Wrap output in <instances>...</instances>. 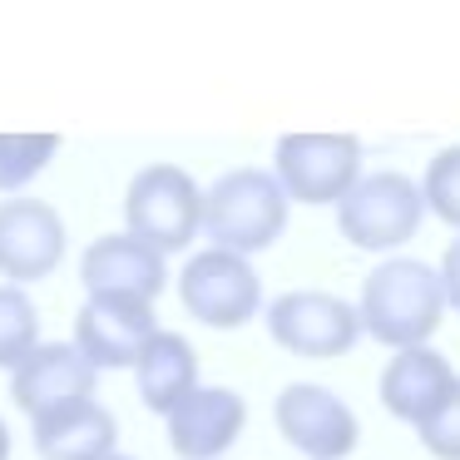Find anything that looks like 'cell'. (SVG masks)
<instances>
[{"label": "cell", "instance_id": "1", "mask_svg": "<svg viewBox=\"0 0 460 460\" xmlns=\"http://www.w3.org/2000/svg\"><path fill=\"white\" fill-rule=\"evenodd\" d=\"M361 332L381 341V347H426V337L440 327L446 312V282L436 268L416 258H391L361 288Z\"/></svg>", "mask_w": 460, "mask_h": 460}, {"label": "cell", "instance_id": "2", "mask_svg": "<svg viewBox=\"0 0 460 460\" xmlns=\"http://www.w3.org/2000/svg\"><path fill=\"white\" fill-rule=\"evenodd\" d=\"M288 193H282L278 173L262 169H233L203 193V233L213 238V248L223 252H262L282 238L288 228Z\"/></svg>", "mask_w": 460, "mask_h": 460}, {"label": "cell", "instance_id": "5", "mask_svg": "<svg viewBox=\"0 0 460 460\" xmlns=\"http://www.w3.org/2000/svg\"><path fill=\"white\" fill-rule=\"evenodd\" d=\"M278 183L297 203H341L361 183V144L351 134H282Z\"/></svg>", "mask_w": 460, "mask_h": 460}, {"label": "cell", "instance_id": "16", "mask_svg": "<svg viewBox=\"0 0 460 460\" xmlns=\"http://www.w3.org/2000/svg\"><path fill=\"white\" fill-rule=\"evenodd\" d=\"M134 376H139L144 406L154 416H173L199 391V357H193L189 337H179V332H154V341L144 347Z\"/></svg>", "mask_w": 460, "mask_h": 460}, {"label": "cell", "instance_id": "9", "mask_svg": "<svg viewBox=\"0 0 460 460\" xmlns=\"http://www.w3.org/2000/svg\"><path fill=\"white\" fill-rule=\"evenodd\" d=\"M154 302L134 297H90L75 312V347L94 371L104 367H139L144 347L154 341Z\"/></svg>", "mask_w": 460, "mask_h": 460}, {"label": "cell", "instance_id": "13", "mask_svg": "<svg viewBox=\"0 0 460 460\" xmlns=\"http://www.w3.org/2000/svg\"><path fill=\"white\" fill-rule=\"evenodd\" d=\"M248 426V406L228 386H199L169 416V446L179 460H218Z\"/></svg>", "mask_w": 460, "mask_h": 460}, {"label": "cell", "instance_id": "10", "mask_svg": "<svg viewBox=\"0 0 460 460\" xmlns=\"http://www.w3.org/2000/svg\"><path fill=\"white\" fill-rule=\"evenodd\" d=\"M278 430L302 450L307 460H341L357 446V416L341 396H332L327 386H312V381H297L278 396Z\"/></svg>", "mask_w": 460, "mask_h": 460}, {"label": "cell", "instance_id": "3", "mask_svg": "<svg viewBox=\"0 0 460 460\" xmlns=\"http://www.w3.org/2000/svg\"><path fill=\"white\" fill-rule=\"evenodd\" d=\"M124 223L149 248L179 252L203 228V193L179 164H149L134 173L129 193H124Z\"/></svg>", "mask_w": 460, "mask_h": 460}, {"label": "cell", "instance_id": "23", "mask_svg": "<svg viewBox=\"0 0 460 460\" xmlns=\"http://www.w3.org/2000/svg\"><path fill=\"white\" fill-rule=\"evenodd\" d=\"M110 460H129V456H110Z\"/></svg>", "mask_w": 460, "mask_h": 460}, {"label": "cell", "instance_id": "21", "mask_svg": "<svg viewBox=\"0 0 460 460\" xmlns=\"http://www.w3.org/2000/svg\"><path fill=\"white\" fill-rule=\"evenodd\" d=\"M440 282H446V302L460 312V238L446 248V262H440Z\"/></svg>", "mask_w": 460, "mask_h": 460}, {"label": "cell", "instance_id": "8", "mask_svg": "<svg viewBox=\"0 0 460 460\" xmlns=\"http://www.w3.org/2000/svg\"><path fill=\"white\" fill-rule=\"evenodd\" d=\"M65 262V223L45 199L0 203V278L11 288L50 278Z\"/></svg>", "mask_w": 460, "mask_h": 460}, {"label": "cell", "instance_id": "4", "mask_svg": "<svg viewBox=\"0 0 460 460\" xmlns=\"http://www.w3.org/2000/svg\"><path fill=\"white\" fill-rule=\"evenodd\" d=\"M420 218H426V193L416 189V179H406V173H396V169L367 173V179L337 203L341 238H347L351 248H367V252L401 248L406 238H416Z\"/></svg>", "mask_w": 460, "mask_h": 460}, {"label": "cell", "instance_id": "15", "mask_svg": "<svg viewBox=\"0 0 460 460\" xmlns=\"http://www.w3.org/2000/svg\"><path fill=\"white\" fill-rule=\"evenodd\" d=\"M35 426V450L40 460H110L114 456V416L100 406V401H80V406H65L45 420H31Z\"/></svg>", "mask_w": 460, "mask_h": 460}, {"label": "cell", "instance_id": "17", "mask_svg": "<svg viewBox=\"0 0 460 460\" xmlns=\"http://www.w3.org/2000/svg\"><path fill=\"white\" fill-rule=\"evenodd\" d=\"M35 347H40V317H35L31 292L0 282V371L15 376Z\"/></svg>", "mask_w": 460, "mask_h": 460}, {"label": "cell", "instance_id": "14", "mask_svg": "<svg viewBox=\"0 0 460 460\" xmlns=\"http://www.w3.org/2000/svg\"><path fill=\"white\" fill-rule=\"evenodd\" d=\"M456 371L440 351L430 347H406L386 361L381 371V406L391 411L396 420H411V426H426L430 416L440 411V401L456 391Z\"/></svg>", "mask_w": 460, "mask_h": 460}, {"label": "cell", "instance_id": "20", "mask_svg": "<svg viewBox=\"0 0 460 460\" xmlns=\"http://www.w3.org/2000/svg\"><path fill=\"white\" fill-rule=\"evenodd\" d=\"M420 440H426V450L436 460H460V381H456V391L440 401L436 416L420 426Z\"/></svg>", "mask_w": 460, "mask_h": 460}, {"label": "cell", "instance_id": "7", "mask_svg": "<svg viewBox=\"0 0 460 460\" xmlns=\"http://www.w3.org/2000/svg\"><path fill=\"white\" fill-rule=\"evenodd\" d=\"M268 332L278 347H288L292 357H312L327 361L357 347L361 337V312L351 302L332 297V292L302 288V292H282L268 307Z\"/></svg>", "mask_w": 460, "mask_h": 460}, {"label": "cell", "instance_id": "19", "mask_svg": "<svg viewBox=\"0 0 460 460\" xmlns=\"http://www.w3.org/2000/svg\"><path fill=\"white\" fill-rule=\"evenodd\" d=\"M420 193H426V208L436 213V218H446L450 228H460V144L456 149H440L436 159H430Z\"/></svg>", "mask_w": 460, "mask_h": 460}, {"label": "cell", "instance_id": "6", "mask_svg": "<svg viewBox=\"0 0 460 460\" xmlns=\"http://www.w3.org/2000/svg\"><path fill=\"white\" fill-rule=\"evenodd\" d=\"M179 297L189 307V317H199L203 327L228 332V327H243V322L258 317L262 282H258L248 258L208 248L199 258H189V268L179 272Z\"/></svg>", "mask_w": 460, "mask_h": 460}, {"label": "cell", "instance_id": "22", "mask_svg": "<svg viewBox=\"0 0 460 460\" xmlns=\"http://www.w3.org/2000/svg\"><path fill=\"white\" fill-rule=\"evenodd\" d=\"M0 460H11V430H5V420H0Z\"/></svg>", "mask_w": 460, "mask_h": 460}, {"label": "cell", "instance_id": "12", "mask_svg": "<svg viewBox=\"0 0 460 460\" xmlns=\"http://www.w3.org/2000/svg\"><path fill=\"white\" fill-rule=\"evenodd\" d=\"M80 282L90 297H134V302H154L169 282L164 272V252L139 243L134 233H110L94 238L80 258Z\"/></svg>", "mask_w": 460, "mask_h": 460}, {"label": "cell", "instance_id": "18", "mask_svg": "<svg viewBox=\"0 0 460 460\" xmlns=\"http://www.w3.org/2000/svg\"><path fill=\"white\" fill-rule=\"evenodd\" d=\"M60 154L55 134H0V193H15Z\"/></svg>", "mask_w": 460, "mask_h": 460}, {"label": "cell", "instance_id": "11", "mask_svg": "<svg viewBox=\"0 0 460 460\" xmlns=\"http://www.w3.org/2000/svg\"><path fill=\"white\" fill-rule=\"evenodd\" d=\"M94 376L100 371L80 357L75 341H40L21 371L11 376V396L31 420H45L65 406L94 401Z\"/></svg>", "mask_w": 460, "mask_h": 460}]
</instances>
